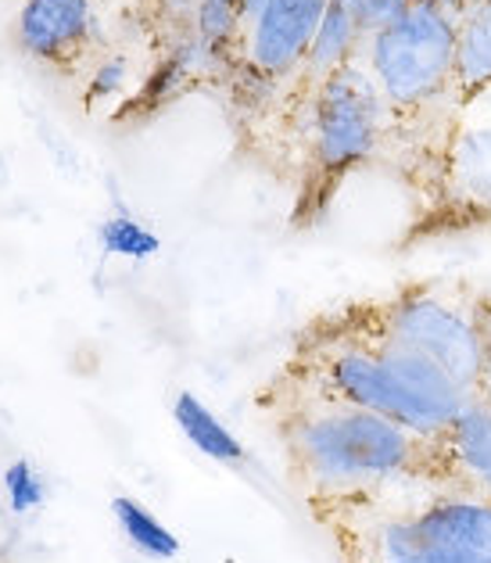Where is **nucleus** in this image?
<instances>
[{"label": "nucleus", "instance_id": "19", "mask_svg": "<svg viewBox=\"0 0 491 563\" xmlns=\"http://www.w3.org/2000/svg\"><path fill=\"white\" fill-rule=\"evenodd\" d=\"M362 4V25H366V40L377 30H384L394 19H402L416 0H359Z\"/></svg>", "mask_w": 491, "mask_h": 563}, {"label": "nucleus", "instance_id": "13", "mask_svg": "<svg viewBox=\"0 0 491 563\" xmlns=\"http://www.w3.org/2000/svg\"><path fill=\"white\" fill-rule=\"evenodd\" d=\"M112 514H115V525L122 528V534L130 539V545L141 549L144 556H152V560L180 556V539H176V534L161 525L144 503L119 496V499H112Z\"/></svg>", "mask_w": 491, "mask_h": 563}, {"label": "nucleus", "instance_id": "21", "mask_svg": "<svg viewBox=\"0 0 491 563\" xmlns=\"http://www.w3.org/2000/svg\"><path fill=\"white\" fill-rule=\"evenodd\" d=\"M263 4H266V0H241V8H244V25H248V22L258 15V11H263Z\"/></svg>", "mask_w": 491, "mask_h": 563}, {"label": "nucleus", "instance_id": "8", "mask_svg": "<svg viewBox=\"0 0 491 563\" xmlns=\"http://www.w3.org/2000/svg\"><path fill=\"white\" fill-rule=\"evenodd\" d=\"M442 187L453 212L491 219V112L456 126L445 147Z\"/></svg>", "mask_w": 491, "mask_h": 563}, {"label": "nucleus", "instance_id": "4", "mask_svg": "<svg viewBox=\"0 0 491 563\" xmlns=\"http://www.w3.org/2000/svg\"><path fill=\"white\" fill-rule=\"evenodd\" d=\"M351 323L409 352L427 355L473 398L481 377V323L477 298H459L434 284H416L370 306L341 309Z\"/></svg>", "mask_w": 491, "mask_h": 563}, {"label": "nucleus", "instance_id": "17", "mask_svg": "<svg viewBox=\"0 0 491 563\" xmlns=\"http://www.w3.org/2000/svg\"><path fill=\"white\" fill-rule=\"evenodd\" d=\"M4 492H8V506L11 514H30L36 510V506H44V481H40V474L33 471L30 460H15L4 471Z\"/></svg>", "mask_w": 491, "mask_h": 563}, {"label": "nucleus", "instance_id": "9", "mask_svg": "<svg viewBox=\"0 0 491 563\" xmlns=\"http://www.w3.org/2000/svg\"><path fill=\"white\" fill-rule=\"evenodd\" d=\"M438 442L453 485L491 499V406L481 398H470Z\"/></svg>", "mask_w": 491, "mask_h": 563}, {"label": "nucleus", "instance_id": "7", "mask_svg": "<svg viewBox=\"0 0 491 563\" xmlns=\"http://www.w3.org/2000/svg\"><path fill=\"white\" fill-rule=\"evenodd\" d=\"M11 33L25 58L76 73L98 47V8L93 0H22Z\"/></svg>", "mask_w": 491, "mask_h": 563}, {"label": "nucleus", "instance_id": "22", "mask_svg": "<svg viewBox=\"0 0 491 563\" xmlns=\"http://www.w3.org/2000/svg\"><path fill=\"white\" fill-rule=\"evenodd\" d=\"M391 563H442V560H391Z\"/></svg>", "mask_w": 491, "mask_h": 563}, {"label": "nucleus", "instance_id": "10", "mask_svg": "<svg viewBox=\"0 0 491 563\" xmlns=\"http://www.w3.org/2000/svg\"><path fill=\"white\" fill-rule=\"evenodd\" d=\"M366 47V25H362V4L359 0H326L323 22L316 30V40L305 54V65L298 79H302L305 93L331 79L337 68L356 62Z\"/></svg>", "mask_w": 491, "mask_h": 563}, {"label": "nucleus", "instance_id": "11", "mask_svg": "<svg viewBox=\"0 0 491 563\" xmlns=\"http://www.w3.org/2000/svg\"><path fill=\"white\" fill-rule=\"evenodd\" d=\"M462 104L491 93V0H470L456 22V79Z\"/></svg>", "mask_w": 491, "mask_h": 563}, {"label": "nucleus", "instance_id": "5", "mask_svg": "<svg viewBox=\"0 0 491 563\" xmlns=\"http://www.w3.org/2000/svg\"><path fill=\"white\" fill-rule=\"evenodd\" d=\"M359 58L370 68L394 115H416L453 93L456 19H448L427 0H416L402 19L366 40Z\"/></svg>", "mask_w": 491, "mask_h": 563}, {"label": "nucleus", "instance_id": "1", "mask_svg": "<svg viewBox=\"0 0 491 563\" xmlns=\"http://www.w3.org/2000/svg\"><path fill=\"white\" fill-rule=\"evenodd\" d=\"M269 391H277V434L309 503L399 481H453L438 438H420L388 417L305 391L283 377Z\"/></svg>", "mask_w": 491, "mask_h": 563}, {"label": "nucleus", "instance_id": "18", "mask_svg": "<svg viewBox=\"0 0 491 563\" xmlns=\"http://www.w3.org/2000/svg\"><path fill=\"white\" fill-rule=\"evenodd\" d=\"M477 323H481V377L473 398L491 406V298H477Z\"/></svg>", "mask_w": 491, "mask_h": 563}, {"label": "nucleus", "instance_id": "12", "mask_svg": "<svg viewBox=\"0 0 491 563\" xmlns=\"http://www.w3.org/2000/svg\"><path fill=\"white\" fill-rule=\"evenodd\" d=\"M172 420H176V428L183 431L187 442L194 445L198 452H204L209 460L230 463V466L244 463V445L237 442L234 431H230L226 423L215 417L194 391H180V395H176Z\"/></svg>", "mask_w": 491, "mask_h": 563}, {"label": "nucleus", "instance_id": "2", "mask_svg": "<svg viewBox=\"0 0 491 563\" xmlns=\"http://www.w3.org/2000/svg\"><path fill=\"white\" fill-rule=\"evenodd\" d=\"M277 377L323 398L370 409L420 438H442L470 395L427 355L384 341L345 312L312 320Z\"/></svg>", "mask_w": 491, "mask_h": 563}, {"label": "nucleus", "instance_id": "3", "mask_svg": "<svg viewBox=\"0 0 491 563\" xmlns=\"http://www.w3.org/2000/svg\"><path fill=\"white\" fill-rule=\"evenodd\" d=\"M394 122H399V115L380 93L377 79L362 65V58L348 62L331 79H323L320 87H312L305 119L309 180L302 212L316 198V187L331 190L341 176L370 162Z\"/></svg>", "mask_w": 491, "mask_h": 563}, {"label": "nucleus", "instance_id": "15", "mask_svg": "<svg viewBox=\"0 0 491 563\" xmlns=\"http://www.w3.org/2000/svg\"><path fill=\"white\" fill-rule=\"evenodd\" d=\"M98 238H101V249L108 255H119V258H130V263H141V258H152L158 255L161 249V241H158V233L155 230H147L141 219H133L126 212H115V216H108L101 230H98Z\"/></svg>", "mask_w": 491, "mask_h": 563}, {"label": "nucleus", "instance_id": "16", "mask_svg": "<svg viewBox=\"0 0 491 563\" xmlns=\"http://www.w3.org/2000/svg\"><path fill=\"white\" fill-rule=\"evenodd\" d=\"M194 11L198 0H152V19L158 25L161 51L183 44L187 36H194Z\"/></svg>", "mask_w": 491, "mask_h": 563}, {"label": "nucleus", "instance_id": "20", "mask_svg": "<svg viewBox=\"0 0 491 563\" xmlns=\"http://www.w3.org/2000/svg\"><path fill=\"white\" fill-rule=\"evenodd\" d=\"M427 4H434V8H438V11H445L448 19H456V22H459V15H462V11L470 8V0H427Z\"/></svg>", "mask_w": 491, "mask_h": 563}, {"label": "nucleus", "instance_id": "6", "mask_svg": "<svg viewBox=\"0 0 491 563\" xmlns=\"http://www.w3.org/2000/svg\"><path fill=\"white\" fill-rule=\"evenodd\" d=\"M326 0H266L263 11L244 25L241 65L244 76L263 84H288L305 65L316 40Z\"/></svg>", "mask_w": 491, "mask_h": 563}, {"label": "nucleus", "instance_id": "14", "mask_svg": "<svg viewBox=\"0 0 491 563\" xmlns=\"http://www.w3.org/2000/svg\"><path fill=\"white\" fill-rule=\"evenodd\" d=\"M130 84H133V62L126 54H101L98 62L90 65L87 84H83V101L90 112L98 108H112L119 101H130Z\"/></svg>", "mask_w": 491, "mask_h": 563}]
</instances>
